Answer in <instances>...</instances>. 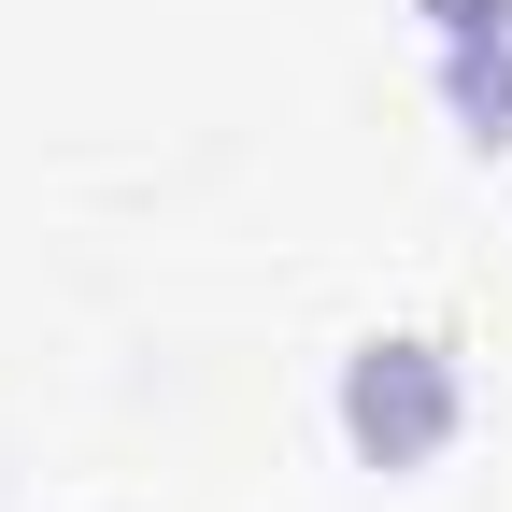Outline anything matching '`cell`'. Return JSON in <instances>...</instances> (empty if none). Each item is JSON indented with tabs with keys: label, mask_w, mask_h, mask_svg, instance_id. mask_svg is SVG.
<instances>
[{
	"label": "cell",
	"mask_w": 512,
	"mask_h": 512,
	"mask_svg": "<svg viewBox=\"0 0 512 512\" xmlns=\"http://www.w3.org/2000/svg\"><path fill=\"white\" fill-rule=\"evenodd\" d=\"M427 15H441V43H498V29H512V0H427Z\"/></svg>",
	"instance_id": "cell-3"
},
{
	"label": "cell",
	"mask_w": 512,
	"mask_h": 512,
	"mask_svg": "<svg viewBox=\"0 0 512 512\" xmlns=\"http://www.w3.org/2000/svg\"><path fill=\"white\" fill-rule=\"evenodd\" d=\"M441 100L470 114V143H512V29L498 43H441Z\"/></svg>",
	"instance_id": "cell-2"
},
{
	"label": "cell",
	"mask_w": 512,
	"mask_h": 512,
	"mask_svg": "<svg viewBox=\"0 0 512 512\" xmlns=\"http://www.w3.org/2000/svg\"><path fill=\"white\" fill-rule=\"evenodd\" d=\"M342 427L370 441V456H427V441L456 427V356L441 342H370L342 370Z\"/></svg>",
	"instance_id": "cell-1"
}]
</instances>
